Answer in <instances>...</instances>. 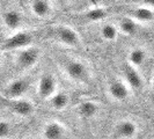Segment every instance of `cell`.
Segmentation results:
<instances>
[{
  "instance_id": "5b68a950",
  "label": "cell",
  "mask_w": 154,
  "mask_h": 139,
  "mask_svg": "<svg viewBox=\"0 0 154 139\" xmlns=\"http://www.w3.org/2000/svg\"><path fill=\"white\" fill-rule=\"evenodd\" d=\"M59 91V82L54 73L43 72L38 77V80L36 82V94L41 100L48 102Z\"/></svg>"
},
{
  "instance_id": "8992f818",
  "label": "cell",
  "mask_w": 154,
  "mask_h": 139,
  "mask_svg": "<svg viewBox=\"0 0 154 139\" xmlns=\"http://www.w3.org/2000/svg\"><path fill=\"white\" fill-rule=\"evenodd\" d=\"M2 104L11 114L21 118L31 117L36 111L35 103L27 96L19 99H2Z\"/></svg>"
},
{
  "instance_id": "30bf717a",
  "label": "cell",
  "mask_w": 154,
  "mask_h": 139,
  "mask_svg": "<svg viewBox=\"0 0 154 139\" xmlns=\"http://www.w3.org/2000/svg\"><path fill=\"white\" fill-rule=\"evenodd\" d=\"M71 131L66 124L58 119H50L43 124L41 130L42 139H69Z\"/></svg>"
},
{
  "instance_id": "ac0fdd59",
  "label": "cell",
  "mask_w": 154,
  "mask_h": 139,
  "mask_svg": "<svg viewBox=\"0 0 154 139\" xmlns=\"http://www.w3.org/2000/svg\"><path fill=\"white\" fill-rule=\"evenodd\" d=\"M99 36L102 41L108 42V43H114L118 39V36L121 35L118 28L115 22H109V21H102L99 24L97 28Z\"/></svg>"
},
{
  "instance_id": "cb8c5ba5",
  "label": "cell",
  "mask_w": 154,
  "mask_h": 139,
  "mask_svg": "<svg viewBox=\"0 0 154 139\" xmlns=\"http://www.w3.org/2000/svg\"><path fill=\"white\" fill-rule=\"evenodd\" d=\"M54 2L57 4V5H59V6H67L69 2V0H54Z\"/></svg>"
},
{
  "instance_id": "3957f363",
  "label": "cell",
  "mask_w": 154,
  "mask_h": 139,
  "mask_svg": "<svg viewBox=\"0 0 154 139\" xmlns=\"http://www.w3.org/2000/svg\"><path fill=\"white\" fill-rule=\"evenodd\" d=\"M35 35L34 32L29 30H19L12 34H8L6 39H4L1 43V51L2 54L5 52H16L22 49L29 48L34 45Z\"/></svg>"
},
{
  "instance_id": "44dd1931",
  "label": "cell",
  "mask_w": 154,
  "mask_h": 139,
  "mask_svg": "<svg viewBox=\"0 0 154 139\" xmlns=\"http://www.w3.org/2000/svg\"><path fill=\"white\" fill-rule=\"evenodd\" d=\"M13 133V125L12 123L6 119L5 117L1 118L0 121V138L1 139H8Z\"/></svg>"
},
{
  "instance_id": "7402d4cb",
  "label": "cell",
  "mask_w": 154,
  "mask_h": 139,
  "mask_svg": "<svg viewBox=\"0 0 154 139\" xmlns=\"http://www.w3.org/2000/svg\"><path fill=\"white\" fill-rule=\"evenodd\" d=\"M133 2L136 5H141V6L154 9V0H133Z\"/></svg>"
},
{
  "instance_id": "7a4b0ae2",
  "label": "cell",
  "mask_w": 154,
  "mask_h": 139,
  "mask_svg": "<svg viewBox=\"0 0 154 139\" xmlns=\"http://www.w3.org/2000/svg\"><path fill=\"white\" fill-rule=\"evenodd\" d=\"M48 36L58 45L69 49H78L82 43L80 34L73 27L65 23L51 26L48 30Z\"/></svg>"
},
{
  "instance_id": "4fadbf2b",
  "label": "cell",
  "mask_w": 154,
  "mask_h": 139,
  "mask_svg": "<svg viewBox=\"0 0 154 139\" xmlns=\"http://www.w3.org/2000/svg\"><path fill=\"white\" fill-rule=\"evenodd\" d=\"M122 78L128 82V85L132 88V91H143L146 86L145 78L140 70L133 67L129 63H125L122 66Z\"/></svg>"
},
{
  "instance_id": "2e32d148",
  "label": "cell",
  "mask_w": 154,
  "mask_h": 139,
  "mask_svg": "<svg viewBox=\"0 0 154 139\" xmlns=\"http://www.w3.org/2000/svg\"><path fill=\"white\" fill-rule=\"evenodd\" d=\"M151 56L146 48L144 46H134L129 50L126 56V63H129L133 67L141 71V69L147 64Z\"/></svg>"
},
{
  "instance_id": "9a60e30c",
  "label": "cell",
  "mask_w": 154,
  "mask_h": 139,
  "mask_svg": "<svg viewBox=\"0 0 154 139\" xmlns=\"http://www.w3.org/2000/svg\"><path fill=\"white\" fill-rule=\"evenodd\" d=\"M123 14L132 17L141 26L152 23L154 21V9L141 5H131L130 7L125 8Z\"/></svg>"
},
{
  "instance_id": "603a6c76",
  "label": "cell",
  "mask_w": 154,
  "mask_h": 139,
  "mask_svg": "<svg viewBox=\"0 0 154 139\" xmlns=\"http://www.w3.org/2000/svg\"><path fill=\"white\" fill-rule=\"evenodd\" d=\"M88 2L92 5V7H101L103 4V0H88Z\"/></svg>"
},
{
  "instance_id": "ffe728a7",
  "label": "cell",
  "mask_w": 154,
  "mask_h": 139,
  "mask_svg": "<svg viewBox=\"0 0 154 139\" xmlns=\"http://www.w3.org/2000/svg\"><path fill=\"white\" fill-rule=\"evenodd\" d=\"M69 102H71V97H69V94L66 92H64V91H59L52 99H50L46 103L54 111H64L69 106Z\"/></svg>"
},
{
  "instance_id": "d6986e66",
  "label": "cell",
  "mask_w": 154,
  "mask_h": 139,
  "mask_svg": "<svg viewBox=\"0 0 154 139\" xmlns=\"http://www.w3.org/2000/svg\"><path fill=\"white\" fill-rule=\"evenodd\" d=\"M108 15V9L106 7H103V6H101V7L88 8L87 11L82 12L81 14H79V17L88 23H100L102 21H106Z\"/></svg>"
},
{
  "instance_id": "9c48e42d",
  "label": "cell",
  "mask_w": 154,
  "mask_h": 139,
  "mask_svg": "<svg viewBox=\"0 0 154 139\" xmlns=\"http://www.w3.org/2000/svg\"><path fill=\"white\" fill-rule=\"evenodd\" d=\"M140 133V126L137 121L125 117L118 119L112 128V137L116 139H134Z\"/></svg>"
},
{
  "instance_id": "7c38bea8",
  "label": "cell",
  "mask_w": 154,
  "mask_h": 139,
  "mask_svg": "<svg viewBox=\"0 0 154 139\" xmlns=\"http://www.w3.org/2000/svg\"><path fill=\"white\" fill-rule=\"evenodd\" d=\"M28 11L38 20H49L54 16V0H28Z\"/></svg>"
},
{
  "instance_id": "e0dca14e",
  "label": "cell",
  "mask_w": 154,
  "mask_h": 139,
  "mask_svg": "<svg viewBox=\"0 0 154 139\" xmlns=\"http://www.w3.org/2000/svg\"><path fill=\"white\" fill-rule=\"evenodd\" d=\"M114 22L116 23L118 31L121 35L124 36H134L137 35L140 30L141 24H139L136 20H133L130 16L122 14L121 16H118Z\"/></svg>"
},
{
  "instance_id": "277c9868",
  "label": "cell",
  "mask_w": 154,
  "mask_h": 139,
  "mask_svg": "<svg viewBox=\"0 0 154 139\" xmlns=\"http://www.w3.org/2000/svg\"><path fill=\"white\" fill-rule=\"evenodd\" d=\"M42 58V51L37 46L32 45L14 52L13 63L19 70L23 72L30 71L37 66Z\"/></svg>"
},
{
  "instance_id": "52a82bcc",
  "label": "cell",
  "mask_w": 154,
  "mask_h": 139,
  "mask_svg": "<svg viewBox=\"0 0 154 139\" xmlns=\"http://www.w3.org/2000/svg\"><path fill=\"white\" fill-rule=\"evenodd\" d=\"M132 88L122 77L114 78L107 85V95L111 101L117 103H123L131 99Z\"/></svg>"
},
{
  "instance_id": "6da1fadb",
  "label": "cell",
  "mask_w": 154,
  "mask_h": 139,
  "mask_svg": "<svg viewBox=\"0 0 154 139\" xmlns=\"http://www.w3.org/2000/svg\"><path fill=\"white\" fill-rule=\"evenodd\" d=\"M64 76L69 79L71 82L77 85H87L91 82L93 78L92 70L88 64L77 57H65L60 63Z\"/></svg>"
},
{
  "instance_id": "5bb4252c",
  "label": "cell",
  "mask_w": 154,
  "mask_h": 139,
  "mask_svg": "<svg viewBox=\"0 0 154 139\" xmlns=\"http://www.w3.org/2000/svg\"><path fill=\"white\" fill-rule=\"evenodd\" d=\"M77 114L80 118L85 121H93L97 118L102 111V104L97 100L86 99L77 104Z\"/></svg>"
},
{
  "instance_id": "ba28073f",
  "label": "cell",
  "mask_w": 154,
  "mask_h": 139,
  "mask_svg": "<svg viewBox=\"0 0 154 139\" xmlns=\"http://www.w3.org/2000/svg\"><path fill=\"white\" fill-rule=\"evenodd\" d=\"M30 88V81L26 77L14 78L9 80L1 89V99H19L26 97Z\"/></svg>"
},
{
  "instance_id": "d4e9b609",
  "label": "cell",
  "mask_w": 154,
  "mask_h": 139,
  "mask_svg": "<svg viewBox=\"0 0 154 139\" xmlns=\"http://www.w3.org/2000/svg\"><path fill=\"white\" fill-rule=\"evenodd\" d=\"M149 88H151V91L154 93V73L152 74L151 80H149Z\"/></svg>"
},
{
  "instance_id": "8fae6325",
  "label": "cell",
  "mask_w": 154,
  "mask_h": 139,
  "mask_svg": "<svg viewBox=\"0 0 154 139\" xmlns=\"http://www.w3.org/2000/svg\"><path fill=\"white\" fill-rule=\"evenodd\" d=\"M2 29L9 34L19 30H23L24 27V15L17 8H7L1 15Z\"/></svg>"
}]
</instances>
